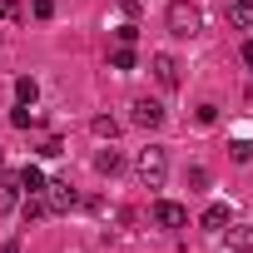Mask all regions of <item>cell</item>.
Returning a JSON list of instances; mask_svg holds the SVG:
<instances>
[{
    "label": "cell",
    "instance_id": "1",
    "mask_svg": "<svg viewBox=\"0 0 253 253\" xmlns=\"http://www.w3.org/2000/svg\"><path fill=\"white\" fill-rule=\"evenodd\" d=\"M134 174H139V184L144 189H164V179H169V159H164V149H139L134 154Z\"/></svg>",
    "mask_w": 253,
    "mask_h": 253
},
{
    "label": "cell",
    "instance_id": "2",
    "mask_svg": "<svg viewBox=\"0 0 253 253\" xmlns=\"http://www.w3.org/2000/svg\"><path fill=\"white\" fill-rule=\"evenodd\" d=\"M199 25H204V15H199V5H189V0H174V5H169V30H174L179 40H189V35H199Z\"/></svg>",
    "mask_w": 253,
    "mask_h": 253
},
{
    "label": "cell",
    "instance_id": "3",
    "mask_svg": "<svg viewBox=\"0 0 253 253\" xmlns=\"http://www.w3.org/2000/svg\"><path fill=\"white\" fill-rule=\"evenodd\" d=\"M40 194H45V204H50V213H70V209L80 204V194H75V189H70L65 179H55V184H45Z\"/></svg>",
    "mask_w": 253,
    "mask_h": 253
},
{
    "label": "cell",
    "instance_id": "4",
    "mask_svg": "<svg viewBox=\"0 0 253 253\" xmlns=\"http://www.w3.org/2000/svg\"><path fill=\"white\" fill-rule=\"evenodd\" d=\"M154 223H159V228H184V223H189V209L174 204V199H159V204H154Z\"/></svg>",
    "mask_w": 253,
    "mask_h": 253
},
{
    "label": "cell",
    "instance_id": "5",
    "mask_svg": "<svg viewBox=\"0 0 253 253\" xmlns=\"http://www.w3.org/2000/svg\"><path fill=\"white\" fill-rule=\"evenodd\" d=\"M134 124L139 129H159L164 124V104L159 99H134Z\"/></svg>",
    "mask_w": 253,
    "mask_h": 253
},
{
    "label": "cell",
    "instance_id": "6",
    "mask_svg": "<svg viewBox=\"0 0 253 253\" xmlns=\"http://www.w3.org/2000/svg\"><path fill=\"white\" fill-rule=\"evenodd\" d=\"M223 248L228 253H253V223H233L228 238H223Z\"/></svg>",
    "mask_w": 253,
    "mask_h": 253
},
{
    "label": "cell",
    "instance_id": "7",
    "mask_svg": "<svg viewBox=\"0 0 253 253\" xmlns=\"http://www.w3.org/2000/svg\"><path fill=\"white\" fill-rule=\"evenodd\" d=\"M154 75H159L164 89H174V84H179V60H174V55H154Z\"/></svg>",
    "mask_w": 253,
    "mask_h": 253
},
{
    "label": "cell",
    "instance_id": "8",
    "mask_svg": "<svg viewBox=\"0 0 253 253\" xmlns=\"http://www.w3.org/2000/svg\"><path fill=\"white\" fill-rule=\"evenodd\" d=\"M10 209H20V179L0 184V213H10Z\"/></svg>",
    "mask_w": 253,
    "mask_h": 253
},
{
    "label": "cell",
    "instance_id": "9",
    "mask_svg": "<svg viewBox=\"0 0 253 253\" xmlns=\"http://www.w3.org/2000/svg\"><path fill=\"white\" fill-rule=\"evenodd\" d=\"M199 223H204V228H213V233H218V228H223V223H228V204H209V209H204V218H199Z\"/></svg>",
    "mask_w": 253,
    "mask_h": 253
},
{
    "label": "cell",
    "instance_id": "10",
    "mask_svg": "<svg viewBox=\"0 0 253 253\" xmlns=\"http://www.w3.org/2000/svg\"><path fill=\"white\" fill-rule=\"evenodd\" d=\"M20 189H30V194H40V189H45V174H40L35 164H25V169H20Z\"/></svg>",
    "mask_w": 253,
    "mask_h": 253
},
{
    "label": "cell",
    "instance_id": "11",
    "mask_svg": "<svg viewBox=\"0 0 253 253\" xmlns=\"http://www.w3.org/2000/svg\"><path fill=\"white\" fill-rule=\"evenodd\" d=\"M20 213H25V223H35V218H45V213H50V204H45V199H40V194H30V199H25V209H20Z\"/></svg>",
    "mask_w": 253,
    "mask_h": 253
},
{
    "label": "cell",
    "instance_id": "12",
    "mask_svg": "<svg viewBox=\"0 0 253 253\" xmlns=\"http://www.w3.org/2000/svg\"><path fill=\"white\" fill-rule=\"evenodd\" d=\"M35 94H40V84H35L30 75H25V80H15V99H20V104H35Z\"/></svg>",
    "mask_w": 253,
    "mask_h": 253
},
{
    "label": "cell",
    "instance_id": "13",
    "mask_svg": "<svg viewBox=\"0 0 253 253\" xmlns=\"http://www.w3.org/2000/svg\"><path fill=\"white\" fill-rule=\"evenodd\" d=\"M119 164H124V159H119L114 149H99V159H94V169H99V174H119Z\"/></svg>",
    "mask_w": 253,
    "mask_h": 253
},
{
    "label": "cell",
    "instance_id": "14",
    "mask_svg": "<svg viewBox=\"0 0 253 253\" xmlns=\"http://www.w3.org/2000/svg\"><path fill=\"white\" fill-rule=\"evenodd\" d=\"M94 134H99V139H114V134H119V119L99 114V119H94Z\"/></svg>",
    "mask_w": 253,
    "mask_h": 253
},
{
    "label": "cell",
    "instance_id": "15",
    "mask_svg": "<svg viewBox=\"0 0 253 253\" xmlns=\"http://www.w3.org/2000/svg\"><path fill=\"white\" fill-rule=\"evenodd\" d=\"M233 20L238 25H253V0H233Z\"/></svg>",
    "mask_w": 253,
    "mask_h": 253
},
{
    "label": "cell",
    "instance_id": "16",
    "mask_svg": "<svg viewBox=\"0 0 253 253\" xmlns=\"http://www.w3.org/2000/svg\"><path fill=\"white\" fill-rule=\"evenodd\" d=\"M114 70H134V50H129V45L114 50Z\"/></svg>",
    "mask_w": 253,
    "mask_h": 253
},
{
    "label": "cell",
    "instance_id": "17",
    "mask_svg": "<svg viewBox=\"0 0 253 253\" xmlns=\"http://www.w3.org/2000/svg\"><path fill=\"white\" fill-rule=\"evenodd\" d=\"M30 10H35V20H50L55 15V0H30Z\"/></svg>",
    "mask_w": 253,
    "mask_h": 253
},
{
    "label": "cell",
    "instance_id": "18",
    "mask_svg": "<svg viewBox=\"0 0 253 253\" xmlns=\"http://www.w3.org/2000/svg\"><path fill=\"white\" fill-rule=\"evenodd\" d=\"M233 159L248 164V159H253V139H238V144H233Z\"/></svg>",
    "mask_w": 253,
    "mask_h": 253
},
{
    "label": "cell",
    "instance_id": "19",
    "mask_svg": "<svg viewBox=\"0 0 253 253\" xmlns=\"http://www.w3.org/2000/svg\"><path fill=\"white\" fill-rule=\"evenodd\" d=\"M194 119H199V124H213V119H218V104H199V114H194Z\"/></svg>",
    "mask_w": 253,
    "mask_h": 253
},
{
    "label": "cell",
    "instance_id": "20",
    "mask_svg": "<svg viewBox=\"0 0 253 253\" xmlns=\"http://www.w3.org/2000/svg\"><path fill=\"white\" fill-rule=\"evenodd\" d=\"M40 154H45V159H55V154H65V144H60V139H45V144H40Z\"/></svg>",
    "mask_w": 253,
    "mask_h": 253
},
{
    "label": "cell",
    "instance_id": "21",
    "mask_svg": "<svg viewBox=\"0 0 253 253\" xmlns=\"http://www.w3.org/2000/svg\"><path fill=\"white\" fill-rule=\"evenodd\" d=\"M0 15H5V20H15V15H20V5H15V0H0Z\"/></svg>",
    "mask_w": 253,
    "mask_h": 253
},
{
    "label": "cell",
    "instance_id": "22",
    "mask_svg": "<svg viewBox=\"0 0 253 253\" xmlns=\"http://www.w3.org/2000/svg\"><path fill=\"white\" fill-rule=\"evenodd\" d=\"M119 5H124V15H139V5H144V0H119Z\"/></svg>",
    "mask_w": 253,
    "mask_h": 253
},
{
    "label": "cell",
    "instance_id": "23",
    "mask_svg": "<svg viewBox=\"0 0 253 253\" xmlns=\"http://www.w3.org/2000/svg\"><path fill=\"white\" fill-rule=\"evenodd\" d=\"M243 65H248V70H253V40H248V45H243Z\"/></svg>",
    "mask_w": 253,
    "mask_h": 253
}]
</instances>
